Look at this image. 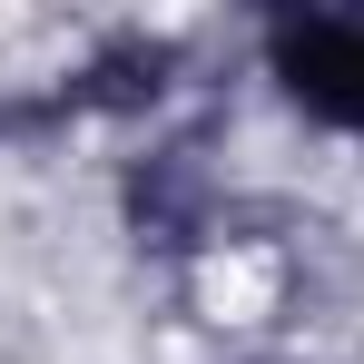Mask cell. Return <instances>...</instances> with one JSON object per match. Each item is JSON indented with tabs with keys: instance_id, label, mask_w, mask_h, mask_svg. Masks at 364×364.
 <instances>
[{
	"instance_id": "obj_1",
	"label": "cell",
	"mask_w": 364,
	"mask_h": 364,
	"mask_svg": "<svg viewBox=\"0 0 364 364\" xmlns=\"http://www.w3.org/2000/svg\"><path fill=\"white\" fill-rule=\"evenodd\" d=\"M266 60H276V79H286V99H296L305 119L364 138V20H345V10L276 20L266 30Z\"/></svg>"
},
{
	"instance_id": "obj_2",
	"label": "cell",
	"mask_w": 364,
	"mask_h": 364,
	"mask_svg": "<svg viewBox=\"0 0 364 364\" xmlns=\"http://www.w3.org/2000/svg\"><path fill=\"white\" fill-rule=\"evenodd\" d=\"M168 79H178V40L168 30H109L89 60L69 69L60 109L69 119H148L168 99Z\"/></svg>"
},
{
	"instance_id": "obj_3",
	"label": "cell",
	"mask_w": 364,
	"mask_h": 364,
	"mask_svg": "<svg viewBox=\"0 0 364 364\" xmlns=\"http://www.w3.org/2000/svg\"><path fill=\"white\" fill-rule=\"evenodd\" d=\"M128 227H138V246H197L207 227H217V178H207V148L197 138H178V148H148L138 168H128Z\"/></svg>"
}]
</instances>
